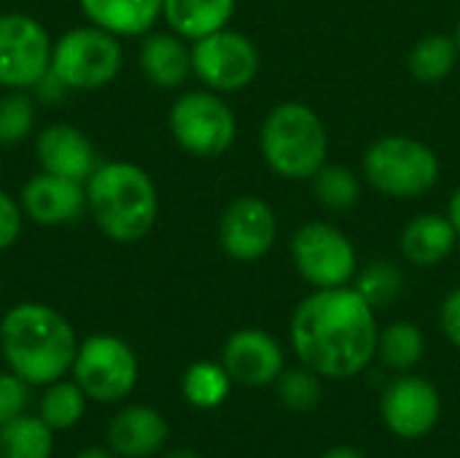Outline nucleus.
I'll return each mask as SVG.
<instances>
[{
	"mask_svg": "<svg viewBox=\"0 0 460 458\" xmlns=\"http://www.w3.org/2000/svg\"><path fill=\"white\" fill-rule=\"evenodd\" d=\"M22 205L0 189V251L11 248L22 235Z\"/></svg>",
	"mask_w": 460,
	"mask_h": 458,
	"instance_id": "nucleus-32",
	"label": "nucleus"
},
{
	"mask_svg": "<svg viewBox=\"0 0 460 458\" xmlns=\"http://www.w3.org/2000/svg\"><path fill=\"white\" fill-rule=\"evenodd\" d=\"M224 370L234 383L259 389L280 378L283 351L272 335L261 329H240L224 346Z\"/></svg>",
	"mask_w": 460,
	"mask_h": 458,
	"instance_id": "nucleus-16",
	"label": "nucleus"
},
{
	"mask_svg": "<svg viewBox=\"0 0 460 458\" xmlns=\"http://www.w3.org/2000/svg\"><path fill=\"white\" fill-rule=\"evenodd\" d=\"M439 157L431 146L407 135H383L364 154L367 181L388 197L412 200L439 181Z\"/></svg>",
	"mask_w": 460,
	"mask_h": 458,
	"instance_id": "nucleus-5",
	"label": "nucleus"
},
{
	"mask_svg": "<svg viewBox=\"0 0 460 458\" xmlns=\"http://www.w3.org/2000/svg\"><path fill=\"white\" fill-rule=\"evenodd\" d=\"M35 157L43 173L62 175L78 184H86L97 170V151L92 140L75 124L57 121L40 130L35 138Z\"/></svg>",
	"mask_w": 460,
	"mask_h": 458,
	"instance_id": "nucleus-15",
	"label": "nucleus"
},
{
	"mask_svg": "<svg viewBox=\"0 0 460 458\" xmlns=\"http://www.w3.org/2000/svg\"><path fill=\"white\" fill-rule=\"evenodd\" d=\"M137 59L143 76L159 89H178L191 76V49L175 32H148Z\"/></svg>",
	"mask_w": 460,
	"mask_h": 458,
	"instance_id": "nucleus-18",
	"label": "nucleus"
},
{
	"mask_svg": "<svg viewBox=\"0 0 460 458\" xmlns=\"http://www.w3.org/2000/svg\"><path fill=\"white\" fill-rule=\"evenodd\" d=\"M86 394L75 381H57L46 386V394L40 400V418L54 429V432H67L73 429L84 413H86Z\"/></svg>",
	"mask_w": 460,
	"mask_h": 458,
	"instance_id": "nucleus-24",
	"label": "nucleus"
},
{
	"mask_svg": "<svg viewBox=\"0 0 460 458\" xmlns=\"http://www.w3.org/2000/svg\"><path fill=\"white\" fill-rule=\"evenodd\" d=\"M124 62L116 35L102 27L84 24L62 32L51 46V76L73 92H94L111 84Z\"/></svg>",
	"mask_w": 460,
	"mask_h": 458,
	"instance_id": "nucleus-6",
	"label": "nucleus"
},
{
	"mask_svg": "<svg viewBox=\"0 0 460 458\" xmlns=\"http://www.w3.org/2000/svg\"><path fill=\"white\" fill-rule=\"evenodd\" d=\"M170 437L164 416L146 405H129L119 410L108 427V445L113 454L127 458H148Z\"/></svg>",
	"mask_w": 460,
	"mask_h": 458,
	"instance_id": "nucleus-17",
	"label": "nucleus"
},
{
	"mask_svg": "<svg viewBox=\"0 0 460 458\" xmlns=\"http://www.w3.org/2000/svg\"><path fill=\"white\" fill-rule=\"evenodd\" d=\"M167 458H199L197 454H191V451H175V454H170Z\"/></svg>",
	"mask_w": 460,
	"mask_h": 458,
	"instance_id": "nucleus-37",
	"label": "nucleus"
},
{
	"mask_svg": "<svg viewBox=\"0 0 460 458\" xmlns=\"http://www.w3.org/2000/svg\"><path fill=\"white\" fill-rule=\"evenodd\" d=\"M78 351L70 321L43 302L13 305L0 321V354L30 386H51L73 370Z\"/></svg>",
	"mask_w": 460,
	"mask_h": 458,
	"instance_id": "nucleus-2",
	"label": "nucleus"
},
{
	"mask_svg": "<svg viewBox=\"0 0 460 458\" xmlns=\"http://www.w3.org/2000/svg\"><path fill=\"white\" fill-rule=\"evenodd\" d=\"M259 49L234 30L210 32L191 46V73L213 92H240L259 76Z\"/></svg>",
	"mask_w": 460,
	"mask_h": 458,
	"instance_id": "nucleus-11",
	"label": "nucleus"
},
{
	"mask_svg": "<svg viewBox=\"0 0 460 458\" xmlns=\"http://www.w3.org/2000/svg\"><path fill=\"white\" fill-rule=\"evenodd\" d=\"M447 219L453 221L456 232H458V246H460V186L453 192L450 202H447Z\"/></svg>",
	"mask_w": 460,
	"mask_h": 458,
	"instance_id": "nucleus-34",
	"label": "nucleus"
},
{
	"mask_svg": "<svg viewBox=\"0 0 460 458\" xmlns=\"http://www.w3.org/2000/svg\"><path fill=\"white\" fill-rule=\"evenodd\" d=\"M84 16L116 38L148 35L162 16L164 0H78Z\"/></svg>",
	"mask_w": 460,
	"mask_h": 458,
	"instance_id": "nucleus-20",
	"label": "nucleus"
},
{
	"mask_svg": "<svg viewBox=\"0 0 460 458\" xmlns=\"http://www.w3.org/2000/svg\"><path fill=\"white\" fill-rule=\"evenodd\" d=\"M375 308L350 286L315 289L291 319V343L307 370L323 378L358 375L377 351Z\"/></svg>",
	"mask_w": 460,
	"mask_h": 458,
	"instance_id": "nucleus-1",
	"label": "nucleus"
},
{
	"mask_svg": "<svg viewBox=\"0 0 460 458\" xmlns=\"http://www.w3.org/2000/svg\"><path fill=\"white\" fill-rule=\"evenodd\" d=\"M404 289V275L399 267L391 262H372L356 281V292L372 305V308H385L391 305Z\"/></svg>",
	"mask_w": 460,
	"mask_h": 458,
	"instance_id": "nucleus-28",
	"label": "nucleus"
},
{
	"mask_svg": "<svg viewBox=\"0 0 460 458\" xmlns=\"http://www.w3.org/2000/svg\"><path fill=\"white\" fill-rule=\"evenodd\" d=\"M175 143L199 159L221 157L237 138V119L218 92H186L170 108Z\"/></svg>",
	"mask_w": 460,
	"mask_h": 458,
	"instance_id": "nucleus-7",
	"label": "nucleus"
},
{
	"mask_svg": "<svg viewBox=\"0 0 460 458\" xmlns=\"http://www.w3.org/2000/svg\"><path fill=\"white\" fill-rule=\"evenodd\" d=\"M377 354L391 370H412L426 354V337L415 324L396 321L377 337Z\"/></svg>",
	"mask_w": 460,
	"mask_h": 458,
	"instance_id": "nucleus-25",
	"label": "nucleus"
},
{
	"mask_svg": "<svg viewBox=\"0 0 460 458\" xmlns=\"http://www.w3.org/2000/svg\"><path fill=\"white\" fill-rule=\"evenodd\" d=\"M439 391L426 378L404 375L383 394V418L388 429L404 440L429 435L439 421Z\"/></svg>",
	"mask_w": 460,
	"mask_h": 458,
	"instance_id": "nucleus-13",
	"label": "nucleus"
},
{
	"mask_svg": "<svg viewBox=\"0 0 460 458\" xmlns=\"http://www.w3.org/2000/svg\"><path fill=\"white\" fill-rule=\"evenodd\" d=\"M402 254L415 267H437L458 248V232L447 216L420 213L402 229Z\"/></svg>",
	"mask_w": 460,
	"mask_h": 458,
	"instance_id": "nucleus-19",
	"label": "nucleus"
},
{
	"mask_svg": "<svg viewBox=\"0 0 460 458\" xmlns=\"http://www.w3.org/2000/svg\"><path fill=\"white\" fill-rule=\"evenodd\" d=\"M237 0H164L162 16L170 30L186 40H199L218 32L234 16Z\"/></svg>",
	"mask_w": 460,
	"mask_h": 458,
	"instance_id": "nucleus-21",
	"label": "nucleus"
},
{
	"mask_svg": "<svg viewBox=\"0 0 460 458\" xmlns=\"http://www.w3.org/2000/svg\"><path fill=\"white\" fill-rule=\"evenodd\" d=\"M73 381L94 402H121L137 383L135 351L116 335H92L75 351Z\"/></svg>",
	"mask_w": 460,
	"mask_h": 458,
	"instance_id": "nucleus-8",
	"label": "nucleus"
},
{
	"mask_svg": "<svg viewBox=\"0 0 460 458\" xmlns=\"http://www.w3.org/2000/svg\"><path fill=\"white\" fill-rule=\"evenodd\" d=\"M296 273L315 289L348 286L356 275V248L342 229L326 221H310L291 238Z\"/></svg>",
	"mask_w": 460,
	"mask_h": 458,
	"instance_id": "nucleus-10",
	"label": "nucleus"
},
{
	"mask_svg": "<svg viewBox=\"0 0 460 458\" xmlns=\"http://www.w3.org/2000/svg\"><path fill=\"white\" fill-rule=\"evenodd\" d=\"M259 148L272 173L288 181H313L326 165L329 135L321 116L296 100L275 105L259 132Z\"/></svg>",
	"mask_w": 460,
	"mask_h": 458,
	"instance_id": "nucleus-4",
	"label": "nucleus"
},
{
	"mask_svg": "<svg viewBox=\"0 0 460 458\" xmlns=\"http://www.w3.org/2000/svg\"><path fill=\"white\" fill-rule=\"evenodd\" d=\"M278 238V219L270 202L256 194L234 197L218 221V243L234 262H256L270 254Z\"/></svg>",
	"mask_w": 460,
	"mask_h": 458,
	"instance_id": "nucleus-12",
	"label": "nucleus"
},
{
	"mask_svg": "<svg viewBox=\"0 0 460 458\" xmlns=\"http://www.w3.org/2000/svg\"><path fill=\"white\" fill-rule=\"evenodd\" d=\"M313 192L326 211H348L361 200V181L345 165H323L313 175Z\"/></svg>",
	"mask_w": 460,
	"mask_h": 458,
	"instance_id": "nucleus-27",
	"label": "nucleus"
},
{
	"mask_svg": "<svg viewBox=\"0 0 460 458\" xmlns=\"http://www.w3.org/2000/svg\"><path fill=\"white\" fill-rule=\"evenodd\" d=\"M323 458H364L356 448H332Z\"/></svg>",
	"mask_w": 460,
	"mask_h": 458,
	"instance_id": "nucleus-35",
	"label": "nucleus"
},
{
	"mask_svg": "<svg viewBox=\"0 0 460 458\" xmlns=\"http://www.w3.org/2000/svg\"><path fill=\"white\" fill-rule=\"evenodd\" d=\"M232 378L224 370V364H213V362H197L186 370L183 375V397L194 405V408H218L226 394H229Z\"/></svg>",
	"mask_w": 460,
	"mask_h": 458,
	"instance_id": "nucleus-26",
	"label": "nucleus"
},
{
	"mask_svg": "<svg viewBox=\"0 0 460 458\" xmlns=\"http://www.w3.org/2000/svg\"><path fill=\"white\" fill-rule=\"evenodd\" d=\"M19 205L24 219L40 227L73 224L86 208V184L51 173H38L24 184Z\"/></svg>",
	"mask_w": 460,
	"mask_h": 458,
	"instance_id": "nucleus-14",
	"label": "nucleus"
},
{
	"mask_svg": "<svg viewBox=\"0 0 460 458\" xmlns=\"http://www.w3.org/2000/svg\"><path fill=\"white\" fill-rule=\"evenodd\" d=\"M75 458H113V454L105 448H84L81 454H75Z\"/></svg>",
	"mask_w": 460,
	"mask_h": 458,
	"instance_id": "nucleus-36",
	"label": "nucleus"
},
{
	"mask_svg": "<svg viewBox=\"0 0 460 458\" xmlns=\"http://www.w3.org/2000/svg\"><path fill=\"white\" fill-rule=\"evenodd\" d=\"M54 429L38 416H16L0 424V458H51Z\"/></svg>",
	"mask_w": 460,
	"mask_h": 458,
	"instance_id": "nucleus-22",
	"label": "nucleus"
},
{
	"mask_svg": "<svg viewBox=\"0 0 460 458\" xmlns=\"http://www.w3.org/2000/svg\"><path fill=\"white\" fill-rule=\"evenodd\" d=\"M86 208L108 240L137 243L156 224L159 194L140 165L105 162L86 181Z\"/></svg>",
	"mask_w": 460,
	"mask_h": 458,
	"instance_id": "nucleus-3",
	"label": "nucleus"
},
{
	"mask_svg": "<svg viewBox=\"0 0 460 458\" xmlns=\"http://www.w3.org/2000/svg\"><path fill=\"white\" fill-rule=\"evenodd\" d=\"M278 397L288 410L307 413L321 402V383L313 370H288L278 378Z\"/></svg>",
	"mask_w": 460,
	"mask_h": 458,
	"instance_id": "nucleus-30",
	"label": "nucleus"
},
{
	"mask_svg": "<svg viewBox=\"0 0 460 458\" xmlns=\"http://www.w3.org/2000/svg\"><path fill=\"white\" fill-rule=\"evenodd\" d=\"M458 46L450 35H429L418 40L407 57V70L420 84H437L445 81L458 62Z\"/></svg>",
	"mask_w": 460,
	"mask_h": 458,
	"instance_id": "nucleus-23",
	"label": "nucleus"
},
{
	"mask_svg": "<svg viewBox=\"0 0 460 458\" xmlns=\"http://www.w3.org/2000/svg\"><path fill=\"white\" fill-rule=\"evenodd\" d=\"M51 46L54 40L35 16L0 13V86H38L51 70Z\"/></svg>",
	"mask_w": 460,
	"mask_h": 458,
	"instance_id": "nucleus-9",
	"label": "nucleus"
},
{
	"mask_svg": "<svg viewBox=\"0 0 460 458\" xmlns=\"http://www.w3.org/2000/svg\"><path fill=\"white\" fill-rule=\"evenodd\" d=\"M35 127V105L22 89L0 97V146H13L30 138Z\"/></svg>",
	"mask_w": 460,
	"mask_h": 458,
	"instance_id": "nucleus-29",
	"label": "nucleus"
},
{
	"mask_svg": "<svg viewBox=\"0 0 460 458\" xmlns=\"http://www.w3.org/2000/svg\"><path fill=\"white\" fill-rule=\"evenodd\" d=\"M30 402V383L13 373H0V424L24 413Z\"/></svg>",
	"mask_w": 460,
	"mask_h": 458,
	"instance_id": "nucleus-31",
	"label": "nucleus"
},
{
	"mask_svg": "<svg viewBox=\"0 0 460 458\" xmlns=\"http://www.w3.org/2000/svg\"><path fill=\"white\" fill-rule=\"evenodd\" d=\"M453 38H456V46H458V54H460V22H458V27H456V35H453Z\"/></svg>",
	"mask_w": 460,
	"mask_h": 458,
	"instance_id": "nucleus-38",
	"label": "nucleus"
},
{
	"mask_svg": "<svg viewBox=\"0 0 460 458\" xmlns=\"http://www.w3.org/2000/svg\"><path fill=\"white\" fill-rule=\"evenodd\" d=\"M439 321H442V329L447 335V340L460 348V289H453L445 302H442V310H439Z\"/></svg>",
	"mask_w": 460,
	"mask_h": 458,
	"instance_id": "nucleus-33",
	"label": "nucleus"
}]
</instances>
